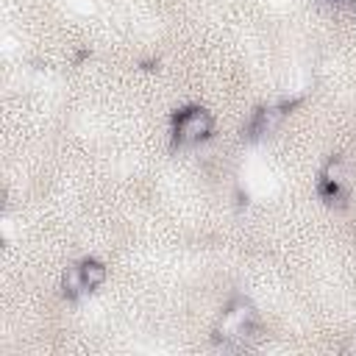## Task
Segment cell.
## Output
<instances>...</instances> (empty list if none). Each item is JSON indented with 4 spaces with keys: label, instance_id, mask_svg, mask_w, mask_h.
<instances>
[{
    "label": "cell",
    "instance_id": "6da1fadb",
    "mask_svg": "<svg viewBox=\"0 0 356 356\" xmlns=\"http://www.w3.org/2000/svg\"><path fill=\"white\" fill-rule=\"evenodd\" d=\"M172 134H175L178 145H195L211 134V117L203 108H186L175 117Z\"/></svg>",
    "mask_w": 356,
    "mask_h": 356
},
{
    "label": "cell",
    "instance_id": "7a4b0ae2",
    "mask_svg": "<svg viewBox=\"0 0 356 356\" xmlns=\"http://www.w3.org/2000/svg\"><path fill=\"white\" fill-rule=\"evenodd\" d=\"M253 331H256V320H253V312L245 303H234L228 312H222V320H220V337L222 339L245 342Z\"/></svg>",
    "mask_w": 356,
    "mask_h": 356
},
{
    "label": "cell",
    "instance_id": "3957f363",
    "mask_svg": "<svg viewBox=\"0 0 356 356\" xmlns=\"http://www.w3.org/2000/svg\"><path fill=\"white\" fill-rule=\"evenodd\" d=\"M78 267H81V278H83V286H86V289H97V286L106 281V267H103L100 261L86 259V261H81Z\"/></svg>",
    "mask_w": 356,
    "mask_h": 356
},
{
    "label": "cell",
    "instance_id": "277c9868",
    "mask_svg": "<svg viewBox=\"0 0 356 356\" xmlns=\"http://www.w3.org/2000/svg\"><path fill=\"white\" fill-rule=\"evenodd\" d=\"M64 292H67L70 298H78L81 292H86L83 278H81V267H70V270L64 273Z\"/></svg>",
    "mask_w": 356,
    "mask_h": 356
}]
</instances>
